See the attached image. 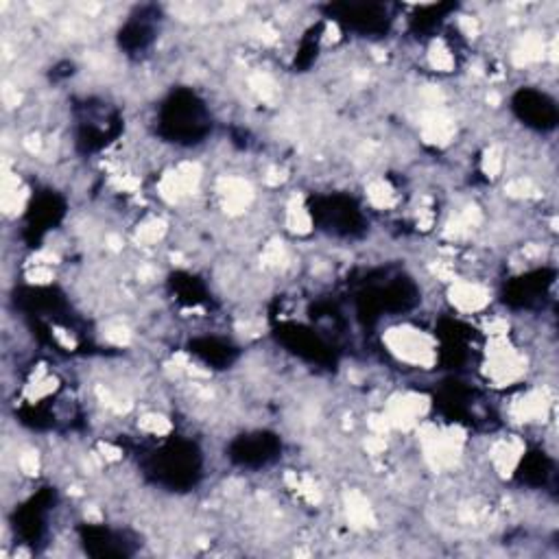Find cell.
Masks as SVG:
<instances>
[{"instance_id":"obj_7","label":"cell","mask_w":559,"mask_h":559,"mask_svg":"<svg viewBox=\"0 0 559 559\" xmlns=\"http://www.w3.org/2000/svg\"><path fill=\"white\" fill-rule=\"evenodd\" d=\"M483 173L487 175V177H499V173H501V169H503V153L496 149V147H491V149H487V153H485V158H483Z\"/></svg>"},{"instance_id":"obj_6","label":"cell","mask_w":559,"mask_h":559,"mask_svg":"<svg viewBox=\"0 0 559 559\" xmlns=\"http://www.w3.org/2000/svg\"><path fill=\"white\" fill-rule=\"evenodd\" d=\"M140 428L151 435H167L171 430V424L167 418L158 416V413H149V416L140 418Z\"/></svg>"},{"instance_id":"obj_3","label":"cell","mask_w":559,"mask_h":559,"mask_svg":"<svg viewBox=\"0 0 559 559\" xmlns=\"http://www.w3.org/2000/svg\"><path fill=\"white\" fill-rule=\"evenodd\" d=\"M347 520L354 529H367L374 525V511H371L369 503L363 499L359 491H352L347 496Z\"/></svg>"},{"instance_id":"obj_8","label":"cell","mask_w":559,"mask_h":559,"mask_svg":"<svg viewBox=\"0 0 559 559\" xmlns=\"http://www.w3.org/2000/svg\"><path fill=\"white\" fill-rule=\"evenodd\" d=\"M20 470H23L25 474H37V470H39L37 452H25V454H20Z\"/></svg>"},{"instance_id":"obj_1","label":"cell","mask_w":559,"mask_h":559,"mask_svg":"<svg viewBox=\"0 0 559 559\" xmlns=\"http://www.w3.org/2000/svg\"><path fill=\"white\" fill-rule=\"evenodd\" d=\"M389 349L396 354L400 361L416 365V367H430L435 363V343L432 339L422 333L418 328L411 326H400L393 328L385 337Z\"/></svg>"},{"instance_id":"obj_5","label":"cell","mask_w":559,"mask_h":559,"mask_svg":"<svg viewBox=\"0 0 559 559\" xmlns=\"http://www.w3.org/2000/svg\"><path fill=\"white\" fill-rule=\"evenodd\" d=\"M164 234V223L158 221V219H151L147 223H142L140 225V230L136 234V240L144 247H149V245H155Z\"/></svg>"},{"instance_id":"obj_2","label":"cell","mask_w":559,"mask_h":559,"mask_svg":"<svg viewBox=\"0 0 559 559\" xmlns=\"http://www.w3.org/2000/svg\"><path fill=\"white\" fill-rule=\"evenodd\" d=\"M450 302L457 306L461 313H479V310H483L489 304V291L476 282L459 280V282H452L450 286Z\"/></svg>"},{"instance_id":"obj_4","label":"cell","mask_w":559,"mask_h":559,"mask_svg":"<svg viewBox=\"0 0 559 559\" xmlns=\"http://www.w3.org/2000/svg\"><path fill=\"white\" fill-rule=\"evenodd\" d=\"M367 199L369 203L374 205L378 210H385V208H391L393 203H396V191L391 188V184L385 181V179H376L367 186Z\"/></svg>"}]
</instances>
